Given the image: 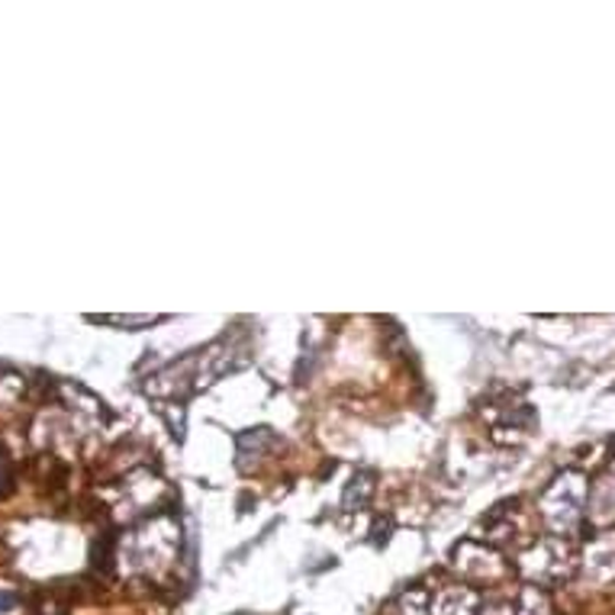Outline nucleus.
<instances>
[{"label": "nucleus", "mask_w": 615, "mask_h": 615, "mask_svg": "<svg viewBox=\"0 0 615 615\" xmlns=\"http://www.w3.org/2000/svg\"><path fill=\"white\" fill-rule=\"evenodd\" d=\"M477 613V593L471 586H445L432 596L429 615H474Z\"/></svg>", "instance_id": "nucleus-1"}, {"label": "nucleus", "mask_w": 615, "mask_h": 615, "mask_svg": "<svg viewBox=\"0 0 615 615\" xmlns=\"http://www.w3.org/2000/svg\"><path fill=\"white\" fill-rule=\"evenodd\" d=\"M516 615H551V603H548V596H544L538 586H526V590L519 593Z\"/></svg>", "instance_id": "nucleus-2"}, {"label": "nucleus", "mask_w": 615, "mask_h": 615, "mask_svg": "<svg viewBox=\"0 0 615 615\" xmlns=\"http://www.w3.org/2000/svg\"><path fill=\"white\" fill-rule=\"evenodd\" d=\"M481 615H516V609L506 606V603H493V606H487Z\"/></svg>", "instance_id": "nucleus-3"}, {"label": "nucleus", "mask_w": 615, "mask_h": 615, "mask_svg": "<svg viewBox=\"0 0 615 615\" xmlns=\"http://www.w3.org/2000/svg\"><path fill=\"white\" fill-rule=\"evenodd\" d=\"M13 606V596L10 593H0V613H7Z\"/></svg>", "instance_id": "nucleus-4"}]
</instances>
